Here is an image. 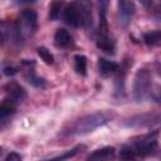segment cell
Masks as SVG:
<instances>
[{
	"mask_svg": "<svg viewBox=\"0 0 161 161\" xmlns=\"http://www.w3.org/2000/svg\"><path fill=\"white\" fill-rule=\"evenodd\" d=\"M114 118V113L111 111H98L91 114H86L78 118L70 127L72 135H84L94 131L96 128L106 125Z\"/></svg>",
	"mask_w": 161,
	"mask_h": 161,
	"instance_id": "cell-1",
	"label": "cell"
},
{
	"mask_svg": "<svg viewBox=\"0 0 161 161\" xmlns=\"http://www.w3.org/2000/svg\"><path fill=\"white\" fill-rule=\"evenodd\" d=\"M151 88V74L147 69H138L133 82V97L137 102L143 101Z\"/></svg>",
	"mask_w": 161,
	"mask_h": 161,
	"instance_id": "cell-2",
	"label": "cell"
},
{
	"mask_svg": "<svg viewBox=\"0 0 161 161\" xmlns=\"http://www.w3.org/2000/svg\"><path fill=\"white\" fill-rule=\"evenodd\" d=\"M82 14L79 11V8L75 3H70L65 6V10H64V20L68 25L73 26V28H77L82 24Z\"/></svg>",
	"mask_w": 161,
	"mask_h": 161,
	"instance_id": "cell-3",
	"label": "cell"
},
{
	"mask_svg": "<svg viewBox=\"0 0 161 161\" xmlns=\"http://www.w3.org/2000/svg\"><path fill=\"white\" fill-rule=\"evenodd\" d=\"M6 94H8V99L13 103H16V102H21L23 99H25L26 97V92L25 89L18 84L16 82H9L5 87H4Z\"/></svg>",
	"mask_w": 161,
	"mask_h": 161,
	"instance_id": "cell-4",
	"label": "cell"
},
{
	"mask_svg": "<svg viewBox=\"0 0 161 161\" xmlns=\"http://www.w3.org/2000/svg\"><path fill=\"white\" fill-rule=\"evenodd\" d=\"M117 8L118 14L122 21H125V25L131 20V18L135 14L136 6L132 0H117Z\"/></svg>",
	"mask_w": 161,
	"mask_h": 161,
	"instance_id": "cell-5",
	"label": "cell"
},
{
	"mask_svg": "<svg viewBox=\"0 0 161 161\" xmlns=\"http://www.w3.org/2000/svg\"><path fill=\"white\" fill-rule=\"evenodd\" d=\"M157 147V142L156 141H151V140H146V141H141L136 143V150L135 153L138 156H146L152 153V151Z\"/></svg>",
	"mask_w": 161,
	"mask_h": 161,
	"instance_id": "cell-6",
	"label": "cell"
},
{
	"mask_svg": "<svg viewBox=\"0 0 161 161\" xmlns=\"http://www.w3.org/2000/svg\"><path fill=\"white\" fill-rule=\"evenodd\" d=\"M54 43H55L57 47H62V48L69 47L72 44V36L68 33V30L58 29L54 34Z\"/></svg>",
	"mask_w": 161,
	"mask_h": 161,
	"instance_id": "cell-7",
	"label": "cell"
},
{
	"mask_svg": "<svg viewBox=\"0 0 161 161\" xmlns=\"http://www.w3.org/2000/svg\"><path fill=\"white\" fill-rule=\"evenodd\" d=\"M98 69L103 75H108V74H112L118 70V64L116 62H112V60H108L104 58H99L98 59Z\"/></svg>",
	"mask_w": 161,
	"mask_h": 161,
	"instance_id": "cell-8",
	"label": "cell"
},
{
	"mask_svg": "<svg viewBox=\"0 0 161 161\" xmlns=\"http://www.w3.org/2000/svg\"><path fill=\"white\" fill-rule=\"evenodd\" d=\"M114 155V147L107 146V147H102L98 148L96 151H93L89 156L88 160H102V158H109Z\"/></svg>",
	"mask_w": 161,
	"mask_h": 161,
	"instance_id": "cell-9",
	"label": "cell"
},
{
	"mask_svg": "<svg viewBox=\"0 0 161 161\" xmlns=\"http://www.w3.org/2000/svg\"><path fill=\"white\" fill-rule=\"evenodd\" d=\"M21 18L24 20V23L33 30L36 29V24H38V15L34 10H30V9H26L21 13Z\"/></svg>",
	"mask_w": 161,
	"mask_h": 161,
	"instance_id": "cell-10",
	"label": "cell"
},
{
	"mask_svg": "<svg viewBox=\"0 0 161 161\" xmlns=\"http://www.w3.org/2000/svg\"><path fill=\"white\" fill-rule=\"evenodd\" d=\"M73 60H74V70L80 75H86L87 74V58H86V55L75 54Z\"/></svg>",
	"mask_w": 161,
	"mask_h": 161,
	"instance_id": "cell-11",
	"label": "cell"
},
{
	"mask_svg": "<svg viewBox=\"0 0 161 161\" xmlns=\"http://www.w3.org/2000/svg\"><path fill=\"white\" fill-rule=\"evenodd\" d=\"M143 40L147 45L151 47H156L160 44L161 42V31L160 30H153V31H148L143 34Z\"/></svg>",
	"mask_w": 161,
	"mask_h": 161,
	"instance_id": "cell-12",
	"label": "cell"
},
{
	"mask_svg": "<svg viewBox=\"0 0 161 161\" xmlns=\"http://www.w3.org/2000/svg\"><path fill=\"white\" fill-rule=\"evenodd\" d=\"M97 47L101 50H103L104 53H107V54H113L114 53V43H113V40H111V39H108L106 36H102L101 39L97 40Z\"/></svg>",
	"mask_w": 161,
	"mask_h": 161,
	"instance_id": "cell-13",
	"label": "cell"
},
{
	"mask_svg": "<svg viewBox=\"0 0 161 161\" xmlns=\"http://www.w3.org/2000/svg\"><path fill=\"white\" fill-rule=\"evenodd\" d=\"M15 112V103L10 102L9 99H5L1 104H0V119L9 117L10 114H13Z\"/></svg>",
	"mask_w": 161,
	"mask_h": 161,
	"instance_id": "cell-14",
	"label": "cell"
},
{
	"mask_svg": "<svg viewBox=\"0 0 161 161\" xmlns=\"http://www.w3.org/2000/svg\"><path fill=\"white\" fill-rule=\"evenodd\" d=\"M62 5H63L62 0H53L50 3V5H49V19L50 20L58 19L60 10H62Z\"/></svg>",
	"mask_w": 161,
	"mask_h": 161,
	"instance_id": "cell-15",
	"label": "cell"
},
{
	"mask_svg": "<svg viewBox=\"0 0 161 161\" xmlns=\"http://www.w3.org/2000/svg\"><path fill=\"white\" fill-rule=\"evenodd\" d=\"M36 52H38V55L40 57V59L45 63V64H53L54 63V57H53V54L50 53V50H48L45 47H39L38 49H36Z\"/></svg>",
	"mask_w": 161,
	"mask_h": 161,
	"instance_id": "cell-16",
	"label": "cell"
},
{
	"mask_svg": "<svg viewBox=\"0 0 161 161\" xmlns=\"http://www.w3.org/2000/svg\"><path fill=\"white\" fill-rule=\"evenodd\" d=\"M25 78H26V80H28L31 86H34V87H44V86H45V80H44L43 78L38 77L36 74H34L33 72H31L30 74H26Z\"/></svg>",
	"mask_w": 161,
	"mask_h": 161,
	"instance_id": "cell-17",
	"label": "cell"
},
{
	"mask_svg": "<svg viewBox=\"0 0 161 161\" xmlns=\"http://www.w3.org/2000/svg\"><path fill=\"white\" fill-rule=\"evenodd\" d=\"M135 157H136V153H135V151L131 147L125 146V147L121 148V151H119V158H122V160H132Z\"/></svg>",
	"mask_w": 161,
	"mask_h": 161,
	"instance_id": "cell-18",
	"label": "cell"
},
{
	"mask_svg": "<svg viewBox=\"0 0 161 161\" xmlns=\"http://www.w3.org/2000/svg\"><path fill=\"white\" fill-rule=\"evenodd\" d=\"M82 148H84V146H83V145L75 146L74 148H72V150L67 151L65 153H63V155H60V156H57V157H54V160H65V158L73 157V156H74V155H77V153H78V151H79V150H82Z\"/></svg>",
	"mask_w": 161,
	"mask_h": 161,
	"instance_id": "cell-19",
	"label": "cell"
},
{
	"mask_svg": "<svg viewBox=\"0 0 161 161\" xmlns=\"http://www.w3.org/2000/svg\"><path fill=\"white\" fill-rule=\"evenodd\" d=\"M21 160V156L16 152H10L5 156V161H20Z\"/></svg>",
	"mask_w": 161,
	"mask_h": 161,
	"instance_id": "cell-20",
	"label": "cell"
},
{
	"mask_svg": "<svg viewBox=\"0 0 161 161\" xmlns=\"http://www.w3.org/2000/svg\"><path fill=\"white\" fill-rule=\"evenodd\" d=\"M6 38V26L4 24V21L0 20V43H3Z\"/></svg>",
	"mask_w": 161,
	"mask_h": 161,
	"instance_id": "cell-21",
	"label": "cell"
},
{
	"mask_svg": "<svg viewBox=\"0 0 161 161\" xmlns=\"http://www.w3.org/2000/svg\"><path fill=\"white\" fill-rule=\"evenodd\" d=\"M15 73H16V70L14 68H5V74L6 75H13Z\"/></svg>",
	"mask_w": 161,
	"mask_h": 161,
	"instance_id": "cell-22",
	"label": "cell"
},
{
	"mask_svg": "<svg viewBox=\"0 0 161 161\" xmlns=\"http://www.w3.org/2000/svg\"><path fill=\"white\" fill-rule=\"evenodd\" d=\"M1 152H3V148L0 147V156H1Z\"/></svg>",
	"mask_w": 161,
	"mask_h": 161,
	"instance_id": "cell-23",
	"label": "cell"
},
{
	"mask_svg": "<svg viewBox=\"0 0 161 161\" xmlns=\"http://www.w3.org/2000/svg\"><path fill=\"white\" fill-rule=\"evenodd\" d=\"M23 1H33V0H23Z\"/></svg>",
	"mask_w": 161,
	"mask_h": 161,
	"instance_id": "cell-24",
	"label": "cell"
}]
</instances>
